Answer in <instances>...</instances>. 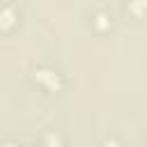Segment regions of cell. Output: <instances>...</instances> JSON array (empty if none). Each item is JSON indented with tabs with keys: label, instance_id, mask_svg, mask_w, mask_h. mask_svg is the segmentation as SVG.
<instances>
[{
	"label": "cell",
	"instance_id": "obj_1",
	"mask_svg": "<svg viewBox=\"0 0 147 147\" xmlns=\"http://www.w3.org/2000/svg\"><path fill=\"white\" fill-rule=\"evenodd\" d=\"M32 80H34V85H39L44 92H51V94H55V92H60L62 90V76L55 71V69H48V67H37L34 71H32Z\"/></svg>",
	"mask_w": 147,
	"mask_h": 147
},
{
	"label": "cell",
	"instance_id": "obj_2",
	"mask_svg": "<svg viewBox=\"0 0 147 147\" xmlns=\"http://www.w3.org/2000/svg\"><path fill=\"white\" fill-rule=\"evenodd\" d=\"M18 23V11L14 5H2L0 7V32H9L14 30V25Z\"/></svg>",
	"mask_w": 147,
	"mask_h": 147
},
{
	"label": "cell",
	"instance_id": "obj_3",
	"mask_svg": "<svg viewBox=\"0 0 147 147\" xmlns=\"http://www.w3.org/2000/svg\"><path fill=\"white\" fill-rule=\"evenodd\" d=\"M129 11L136 16H145L147 14V0H129Z\"/></svg>",
	"mask_w": 147,
	"mask_h": 147
},
{
	"label": "cell",
	"instance_id": "obj_4",
	"mask_svg": "<svg viewBox=\"0 0 147 147\" xmlns=\"http://www.w3.org/2000/svg\"><path fill=\"white\" fill-rule=\"evenodd\" d=\"M94 25H96V30H106V28H110V21H108L106 14H96L94 16Z\"/></svg>",
	"mask_w": 147,
	"mask_h": 147
}]
</instances>
